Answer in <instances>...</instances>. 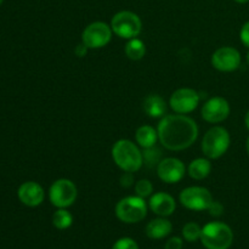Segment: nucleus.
Listing matches in <instances>:
<instances>
[{
	"label": "nucleus",
	"mask_w": 249,
	"mask_h": 249,
	"mask_svg": "<svg viewBox=\"0 0 249 249\" xmlns=\"http://www.w3.org/2000/svg\"><path fill=\"white\" fill-rule=\"evenodd\" d=\"M88 50H89V49H88L87 46H85L84 44L82 43V44H79L77 48H75L74 53H75V55L78 56V57H83V56H85V53H88Z\"/></svg>",
	"instance_id": "30"
},
{
	"label": "nucleus",
	"mask_w": 249,
	"mask_h": 249,
	"mask_svg": "<svg viewBox=\"0 0 249 249\" xmlns=\"http://www.w3.org/2000/svg\"><path fill=\"white\" fill-rule=\"evenodd\" d=\"M236 2H238V4H246V2H248L249 0H235Z\"/></svg>",
	"instance_id": "32"
},
{
	"label": "nucleus",
	"mask_w": 249,
	"mask_h": 249,
	"mask_svg": "<svg viewBox=\"0 0 249 249\" xmlns=\"http://www.w3.org/2000/svg\"><path fill=\"white\" fill-rule=\"evenodd\" d=\"M116 215L122 223H140L147 215V204H146L145 198H141L139 196L124 197L117 203Z\"/></svg>",
	"instance_id": "5"
},
{
	"label": "nucleus",
	"mask_w": 249,
	"mask_h": 249,
	"mask_svg": "<svg viewBox=\"0 0 249 249\" xmlns=\"http://www.w3.org/2000/svg\"><path fill=\"white\" fill-rule=\"evenodd\" d=\"M201 242L207 249H229L232 246L233 232L228 224L212 221L202 229Z\"/></svg>",
	"instance_id": "3"
},
{
	"label": "nucleus",
	"mask_w": 249,
	"mask_h": 249,
	"mask_svg": "<svg viewBox=\"0 0 249 249\" xmlns=\"http://www.w3.org/2000/svg\"><path fill=\"white\" fill-rule=\"evenodd\" d=\"M230 104L224 97L215 96L209 99L202 107V118L212 124H218L230 116Z\"/></svg>",
	"instance_id": "12"
},
{
	"label": "nucleus",
	"mask_w": 249,
	"mask_h": 249,
	"mask_svg": "<svg viewBox=\"0 0 249 249\" xmlns=\"http://www.w3.org/2000/svg\"><path fill=\"white\" fill-rule=\"evenodd\" d=\"M111 28L116 36L119 38L130 39L136 38L142 31V22L141 18L133 11H119L112 17Z\"/></svg>",
	"instance_id": "6"
},
{
	"label": "nucleus",
	"mask_w": 249,
	"mask_h": 249,
	"mask_svg": "<svg viewBox=\"0 0 249 249\" xmlns=\"http://www.w3.org/2000/svg\"><path fill=\"white\" fill-rule=\"evenodd\" d=\"M246 148H247V153H248V156H249V136H248V139H247V142H246Z\"/></svg>",
	"instance_id": "33"
},
{
	"label": "nucleus",
	"mask_w": 249,
	"mask_h": 249,
	"mask_svg": "<svg viewBox=\"0 0 249 249\" xmlns=\"http://www.w3.org/2000/svg\"><path fill=\"white\" fill-rule=\"evenodd\" d=\"M158 140L169 151L191 147L198 138V125L186 114H167L157 126Z\"/></svg>",
	"instance_id": "1"
},
{
	"label": "nucleus",
	"mask_w": 249,
	"mask_h": 249,
	"mask_svg": "<svg viewBox=\"0 0 249 249\" xmlns=\"http://www.w3.org/2000/svg\"><path fill=\"white\" fill-rule=\"evenodd\" d=\"M186 168L180 160L174 157L163 158L157 165V175L165 184H177L185 177Z\"/></svg>",
	"instance_id": "13"
},
{
	"label": "nucleus",
	"mask_w": 249,
	"mask_h": 249,
	"mask_svg": "<svg viewBox=\"0 0 249 249\" xmlns=\"http://www.w3.org/2000/svg\"><path fill=\"white\" fill-rule=\"evenodd\" d=\"M182 240L180 237H172L167 241L164 249H181Z\"/></svg>",
	"instance_id": "29"
},
{
	"label": "nucleus",
	"mask_w": 249,
	"mask_h": 249,
	"mask_svg": "<svg viewBox=\"0 0 249 249\" xmlns=\"http://www.w3.org/2000/svg\"><path fill=\"white\" fill-rule=\"evenodd\" d=\"M124 51H125L126 57L130 58V60L133 61H139L141 60L146 53L145 43H143L141 39L133 38L126 43Z\"/></svg>",
	"instance_id": "20"
},
{
	"label": "nucleus",
	"mask_w": 249,
	"mask_h": 249,
	"mask_svg": "<svg viewBox=\"0 0 249 249\" xmlns=\"http://www.w3.org/2000/svg\"><path fill=\"white\" fill-rule=\"evenodd\" d=\"M135 140L138 145L142 148L152 147L158 140V131L151 125H141L136 130Z\"/></svg>",
	"instance_id": "18"
},
{
	"label": "nucleus",
	"mask_w": 249,
	"mask_h": 249,
	"mask_svg": "<svg viewBox=\"0 0 249 249\" xmlns=\"http://www.w3.org/2000/svg\"><path fill=\"white\" fill-rule=\"evenodd\" d=\"M212 163L207 158H197L192 160L189 165L190 178L195 180H203L211 174Z\"/></svg>",
	"instance_id": "19"
},
{
	"label": "nucleus",
	"mask_w": 249,
	"mask_h": 249,
	"mask_svg": "<svg viewBox=\"0 0 249 249\" xmlns=\"http://www.w3.org/2000/svg\"><path fill=\"white\" fill-rule=\"evenodd\" d=\"M179 201L185 208L190 211H207L213 202V196L208 189L202 186H191L182 190L179 195Z\"/></svg>",
	"instance_id": "9"
},
{
	"label": "nucleus",
	"mask_w": 249,
	"mask_h": 249,
	"mask_svg": "<svg viewBox=\"0 0 249 249\" xmlns=\"http://www.w3.org/2000/svg\"><path fill=\"white\" fill-rule=\"evenodd\" d=\"M119 182H121V186L124 187V189H128V187L133 186V184H134L133 173L124 172L123 174H122L121 179H119Z\"/></svg>",
	"instance_id": "26"
},
{
	"label": "nucleus",
	"mask_w": 249,
	"mask_h": 249,
	"mask_svg": "<svg viewBox=\"0 0 249 249\" xmlns=\"http://www.w3.org/2000/svg\"><path fill=\"white\" fill-rule=\"evenodd\" d=\"M199 100L201 96L196 90L191 88H181L173 92L169 99V105L175 113L187 114L197 108Z\"/></svg>",
	"instance_id": "10"
},
{
	"label": "nucleus",
	"mask_w": 249,
	"mask_h": 249,
	"mask_svg": "<svg viewBox=\"0 0 249 249\" xmlns=\"http://www.w3.org/2000/svg\"><path fill=\"white\" fill-rule=\"evenodd\" d=\"M207 211L209 212V214H211L212 216H220L221 214L224 213V207H223V204L220 203V202L213 201V202H212L211 206H209V208L207 209Z\"/></svg>",
	"instance_id": "27"
},
{
	"label": "nucleus",
	"mask_w": 249,
	"mask_h": 249,
	"mask_svg": "<svg viewBox=\"0 0 249 249\" xmlns=\"http://www.w3.org/2000/svg\"><path fill=\"white\" fill-rule=\"evenodd\" d=\"M173 230V225L168 219L157 218L151 220L146 226V235L151 240H162L170 235Z\"/></svg>",
	"instance_id": "16"
},
{
	"label": "nucleus",
	"mask_w": 249,
	"mask_h": 249,
	"mask_svg": "<svg viewBox=\"0 0 249 249\" xmlns=\"http://www.w3.org/2000/svg\"><path fill=\"white\" fill-rule=\"evenodd\" d=\"M112 34L113 31L107 23L101 21L92 22L83 31L82 43L91 50L105 48L111 41Z\"/></svg>",
	"instance_id": "8"
},
{
	"label": "nucleus",
	"mask_w": 249,
	"mask_h": 249,
	"mask_svg": "<svg viewBox=\"0 0 249 249\" xmlns=\"http://www.w3.org/2000/svg\"><path fill=\"white\" fill-rule=\"evenodd\" d=\"M111 155L117 167L123 172H139L143 165L142 151H140L133 141L126 139H122L114 142Z\"/></svg>",
	"instance_id": "2"
},
{
	"label": "nucleus",
	"mask_w": 249,
	"mask_h": 249,
	"mask_svg": "<svg viewBox=\"0 0 249 249\" xmlns=\"http://www.w3.org/2000/svg\"><path fill=\"white\" fill-rule=\"evenodd\" d=\"M202 228L197 223H187L182 228V236L187 242H196L201 240Z\"/></svg>",
	"instance_id": "23"
},
{
	"label": "nucleus",
	"mask_w": 249,
	"mask_h": 249,
	"mask_svg": "<svg viewBox=\"0 0 249 249\" xmlns=\"http://www.w3.org/2000/svg\"><path fill=\"white\" fill-rule=\"evenodd\" d=\"M153 192V185L150 180L141 179L135 184V194L136 196L141 197V198H146V197L152 196Z\"/></svg>",
	"instance_id": "24"
},
{
	"label": "nucleus",
	"mask_w": 249,
	"mask_h": 249,
	"mask_svg": "<svg viewBox=\"0 0 249 249\" xmlns=\"http://www.w3.org/2000/svg\"><path fill=\"white\" fill-rule=\"evenodd\" d=\"M240 39L241 41H242L243 45L247 46L249 49V21L246 22V23L242 26V28H241Z\"/></svg>",
	"instance_id": "28"
},
{
	"label": "nucleus",
	"mask_w": 249,
	"mask_h": 249,
	"mask_svg": "<svg viewBox=\"0 0 249 249\" xmlns=\"http://www.w3.org/2000/svg\"><path fill=\"white\" fill-rule=\"evenodd\" d=\"M2 2H4V0H0V5H1Z\"/></svg>",
	"instance_id": "35"
},
{
	"label": "nucleus",
	"mask_w": 249,
	"mask_h": 249,
	"mask_svg": "<svg viewBox=\"0 0 249 249\" xmlns=\"http://www.w3.org/2000/svg\"><path fill=\"white\" fill-rule=\"evenodd\" d=\"M112 249H139V246L133 238L124 237L117 241L113 245V247H112Z\"/></svg>",
	"instance_id": "25"
},
{
	"label": "nucleus",
	"mask_w": 249,
	"mask_h": 249,
	"mask_svg": "<svg viewBox=\"0 0 249 249\" xmlns=\"http://www.w3.org/2000/svg\"><path fill=\"white\" fill-rule=\"evenodd\" d=\"M148 207L155 214L165 218L174 213L177 209V202L174 197L170 196L167 192H157L151 196Z\"/></svg>",
	"instance_id": "15"
},
{
	"label": "nucleus",
	"mask_w": 249,
	"mask_h": 249,
	"mask_svg": "<svg viewBox=\"0 0 249 249\" xmlns=\"http://www.w3.org/2000/svg\"><path fill=\"white\" fill-rule=\"evenodd\" d=\"M53 224L58 230H66L73 224V216L66 208H58L53 215Z\"/></svg>",
	"instance_id": "21"
},
{
	"label": "nucleus",
	"mask_w": 249,
	"mask_h": 249,
	"mask_svg": "<svg viewBox=\"0 0 249 249\" xmlns=\"http://www.w3.org/2000/svg\"><path fill=\"white\" fill-rule=\"evenodd\" d=\"M241 53L232 46L219 48L212 56V65L220 72H233L241 66Z\"/></svg>",
	"instance_id": "11"
},
{
	"label": "nucleus",
	"mask_w": 249,
	"mask_h": 249,
	"mask_svg": "<svg viewBox=\"0 0 249 249\" xmlns=\"http://www.w3.org/2000/svg\"><path fill=\"white\" fill-rule=\"evenodd\" d=\"M245 124H246V126H247V129L249 130V109H248L247 113H246V116H245Z\"/></svg>",
	"instance_id": "31"
},
{
	"label": "nucleus",
	"mask_w": 249,
	"mask_h": 249,
	"mask_svg": "<svg viewBox=\"0 0 249 249\" xmlns=\"http://www.w3.org/2000/svg\"><path fill=\"white\" fill-rule=\"evenodd\" d=\"M142 156L143 164L147 165L148 168L157 167L158 163L162 160V151H160L156 145L152 146V147L143 148Z\"/></svg>",
	"instance_id": "22"
},
{
	"label": "nucleus",
	"mask_w": 249,
	"mask_h": 249,
	"mask_svg": "<svg viewBox=\"0 0 249 249\" xmlns=\"http://www.w3.org/2000/svg\"><path fill=\"white\" fill-rule=\"evenodd\" d=\"M247 63H248V66H249V51H248V53H247Z\"/></svg>",
	"instance_id": "34"
},
{
	"label": "nucleus",
	"mask_w": 249,
	"mask_h": 249,
	"mask_svg": "<svg viewBox=\"0 0 249 249\" xmlns=\"http://www.w3.org/2000/svg\"><path fill=\"white\" fill-rule=\"evenodd\" d=\"M143 111L151 118H163L167 113V104L160 95H148L143 101Z\"/></svg>",
	"instance_id": "17"
},
{
	"label": "nucleus",
	"mask_w": 249,
	"mask_h": 249,
	"mask_svg": "<svg viewBox=\"0 0 249 249\" xmlns=\"http://www.w3.org/2000/svg\"><path fill=\"white\" fill-rule=\"evenodd\" d=\"M17 196L24 206L34 208L43 203L44 198H45V192L38 182L26 181L18 187Z\"/></svg>",
	"instance_id": "14"
},
{
	"label": "nucleus",
	"mask_w": 249,
	"mask_h": 249,
	"mask_svg": "<svg viewBox=\"0 0 249 249\" xmlns=\"http://www.w3.org/2000/svg\"><path fill=\"white\" fill-rule=\"evenodd\" d=\"M78 189L70 179H58L53 182L49 190V198L56 208H68L75 202Z\"/></svg>",
	"instance_id": "7"
},
{
	"label": "nucleus",
	"mask_w": 249,
	"mask_h": 249,
	"mask_svg": "<svg viewBox=\"0 0 249 249\" xmlns=\"http://www.w3.org/2000/svg\"><path fill=\"white\" fill-rule=\"evenodd\" d=\"M231 138L229 131L223 126H213L209 129L202 140V151L209 160H218L228 152Z\"/></svg>",
	"instance_id": "4"
}]
</instances>
